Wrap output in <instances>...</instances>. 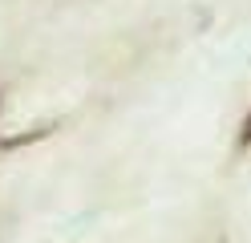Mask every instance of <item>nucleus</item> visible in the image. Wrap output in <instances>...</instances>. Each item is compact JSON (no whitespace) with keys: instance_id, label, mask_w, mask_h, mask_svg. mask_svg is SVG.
Listing matches in <instances>:
<instances>
[{"instance_id":"obj_1","label":"nucleus","mask_w":251,"mask_h":243,"mask_svg":"<svg viewBox=\"0 0 251 243\" xmlns=\"http://www.w3.org/2000/svg\"><path fill=\"white\" fill-rule=\"evenodd\" d=\"M57 126H33V130H25V134H8V138H0V150H21V146H33L41 138H49Z\"/></svg>"},{"instance_id":"obj_2","label":"nucleus","mask_w":251,"mask_h":243,"mask_svg":"<svg viewBox=\"0 0 251 243\" xmlns=\"http://www.w3.org/2000/svg\"><path fill=\"white\" fill-rule=\"evenodd\" d=\"M239 146H251V113H247L243 126H239Z\"/></svg>"}]
</instances>
